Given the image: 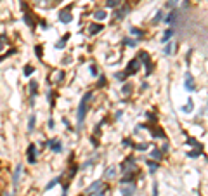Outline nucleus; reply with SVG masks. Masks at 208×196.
<instances>
[{"instance_id": "1", "label": "nucleus", "mask_w": 208, "mask_h": 196, "mask_svg": "<svg viewBox=\"0 0 208 196\" xmlns=\"http://www.w3.org/2000/svg\"><path fill=\"white\" fill-rule=\"evenodd\" d=\"M92 94L90 92H87L83 97H82V101H80V104H78V109H77V120H78V125H82L83 123V120L87 116V111H89V101H90Z\"/></svg>"}, {"instance_id": "2", "label": "nucleus", "mask_w": 208, "mask_h": 196, "mask_svg": "<svg viewBox=\"0 0 208 196\" xmlns=\"http://www.w3.org/2000/svg\"><path fill=\"white\" fill-rule=\"evenodd\" d=\"M184 87H186V90H187V92H194V90H196L194 78H193V75H191L189 71L184 75Z\"/></svg>"}, {"instance_id": "3", "label": "nucleus", "mask_w": 208, "mask_h": 196, "mask_svg": "<svg viewBox=\"0 0 208 196\" xmlns=\"http://www.w3.org/2000/svg\"><path fill=\"white\" fill-rule=\"evenodd\" d=\"M139 68H141V61H139V59H134V61H130L129 66H127V71H125V75H134V73H137V71H139Z\"/></svg>"}, {"instance_id": "4", "label": "nucleus", "mask_w": 208, "mask_h": 196, "mask_svg": "<svg viewBox=\"0 0 208 196\" xmlns=\"http://www.w3.org/2000/svg\"><path fill=\"white\" fill-rule=\"evenodd\" d=\"M101 187H103V182H101V181H94V182L87 187L85 193H87V195H97V193L101 191Z\"/></svg>"}, {"instance_id": "5", "label": "nucleus", "mask_w": 208, "mask_h": 196, "mask_svg": "<svg viewBox=\"0 0 208 196\" xmlns=\"http://www.w3.org/2000/svg\"><path fill=\"white\" fill-rule=\"evenodd\" d=\"M129 12H130V5H121L120 9H116V12H115V17H116L118 21H120V19H123V17H125V16H127Z\"/></svg>"}, {"instance_id": "6", "label": "nucleus", "mask_w": 208, "mask_h": 196, "mask_svg": "<svg viewBox=\"0 0 208 196\" xmlns=\"http://www.w3.org/2000/svg\"><path fill=\"white\" fill-rule=\"evenodd\" d=\"M47 146L51 148L54 153H61V149H63V144H61V141H59V139H52V141H49V142H47Z\"/></svg>"}, {"instance_id": "7", "label": "nucleus", "mask_w": 208, "mask_h": 196, "mask_svg": "<svg viewBox=\"0 0 208 196\" xmlns=\"http://www.w3.org/2000/svg\"><path fill=\"white\" fill-rule=\"evenodd\" d=\"M120 191H121V195L123 196H132L134 193H135V186H134V184H130V186L121 184V186H120Z\"/></svg>"}, {"instance_id": "8", "label": "nucleus", "mask_w": 208, "mask_h": 196, "mask_svg": "<svg viewBox=\"0 0 208 196\" xmlns=\"http://www.w3.org/2000/svg\"><path fill=\"white\" fill-rule=\"evenodd\" d=\"M28 161L30 163H35L37 161V148H35V144H30L28 146Z\"/></svg>"}, {"instance_id": "9", "label": "nucleus", "mask_w": 208, "mask_h": 196, "mask_svg": "<svg viewBox=\"0 0 208 196\" xmlns=\"http://www.w3.org/2000/svg\"><path fill=\"white\" fill-rule=\"evenodd\" d=\"M21 174H23V167H21V165H16V170H14V175H12V186L14 187H17Z\"/></svg>"}, {"instance_id": "10", "label": "nucleus", "mask_w": 208, "mask_h": 196, "mask_svg": "<svg viewBox=\"0 0 208 196\" xmlns=\"http://www.w3.org/2000/svg\"><path fill=\"white\" fill-rule=\"evenodd\" d=\"M59 21H61V23H64V25H68V23H71V21H73V16H71L69 12H61V14H59Z\"/></svg>"}, {"instance_id": "11", "label": "nucleus", "mask_w": 208, "mask_h": 196, "mask_svg": "<svg viewBox=\"0 0 208 196\" xmlns=\"http://www.w3.org/2000/svg\"><path fill=\"white\" fill-rule=\"evenodd\" d=\"M193 109H194V103H193V99H189V101H187V104L181 108L182 113H187V115H189V113H193Z\"/></svg>"}, {"instance_id": "12", "label": "nucleus", "mask_w": 208, "mask_h": 196, "mask_svg": "<svg viewBox=\"0 0 208 196\" xmlns=\"http://www.w3.org/2000/svg\"><path fill=\"white\" fill-rule=\"evenodd\" d=\"M173 51H175V43H173V40H168L167 45H165V49H163V52L167 54V56H170V54H173Z\"/></svg>"}, {"instance_id": "13", "label": "nucleus", "mask_w": 208, "mask_h": 196, "mask_svg": "<svg viewBox=\"0 0 208 196\" xmlns=\"http://www.w3.org/2000/svg\"><path fill=\"white\" fill-rule=\"evenodd\" d=\"M106 17H108L106 11H95V12H94V19H95V21H104Z\"/></svg>"}, {"instance_id": "14", "label": "nucleus", "mask_w": 208, "mask_h": 196, "mask_svg": "<svg viewBox=\"0 0 208 196\" xmlns=\"http://www.w3.org/2000/svg\"><path fill=\"white\" fill-rule=\"evenodd\" d=\"M172 37H173V30L170 28V30H167V31L163 33V37H161V43H167V42L172 38Z\"/></svg>"}, {"instance_id": "15", "label": "nucleus", "mask_w": 208, "mask_h": 196, "mask_svg": "<svg viewBox=\"0 0 208 196\" xmlns=\"http://www.w3.org/2000/svg\"><path fill=\"white\" fill-rule=\"evenodd\" d=\"M115 175H116V167H109V169L104 172V177L106 179H113Z\"/></svg>"}, {"instance_id": "16", "label": "nucleus", "mask_w": 208, "mask_h": 196, "mask_svg": "<svg viewBox=\"0 0 208 196\" xmlns=\"http://www.w3.org/2000/svg\"><path fill=\"white\" fill-rule=\"evenodd\" d=\"M35 123H37V118H35V115H30V120H28V132H33V129H35Z\"/></svg>"}, {"instance_id": "17", "label": "nucleus", "mask_w": 208, "mask_h": 196, "mask_svg": "<svg viewBox=\"0 0 208 196\" xmlns=\"http://www.w3.org/2000/svg\"><path fill=\"white\" fill-rule=\"evenodd\" d=\"M101 30H103V26H101V25H95V23H94V25H90V26H89V33H90V35H95V33H99Z\"/></svg>"}, {"instance_id": "18", "label": "nucleus", "mask_w": 208, "mask_h": 196, "mask_svg": "<svg viewBox=\"0 0 208 196\" xmlns=\"http://www.w3.org/2000/svg\"><path fill=\"white\" fill-rule=\"evenodd\" d=\"M68 38H69V35H66L63 40H59V42L56 43V49H64V47H66V40H68Z\"/></svg>"}, {"instance_id": "19", "label": "nucleus", "mask_w": 208, "mask_h": 196, "mask_svg": "<svg viewBox=\"0 0 208 196\" xmlns=\"http://www.w3.org/2000/svg\"><path fill=\"white\" fill-rule=\"evenodd\" d=\"M130 35H134V37H144V31L137 30V28H130Z\"/></svg>"}, {"instance_id": "20", "label": "nucleus", "mask_w": 208, "mask_h": 196, "mask_svg": "<svg viewBox=\"0 0 208 196\" xmlns=\"http://www.w3.org/2000/svg\"><path fill=\"white\" fill-rule=\"evenodd\" d=\"M30 90H31V94H37V90H38V83H37L35 80L30 82Z\"/></svg>"}, {"instance_id": "21", "label": "nucleus", "mask_w": 208, "mask_h": 196, "mask_svg": "<svg viewBox=\"0 0 208 196\" xmlns=\"http://www.w3.org/2000/svg\"><path fill=\"white\" fill-rule=\"evenodd\" d=\"M139 61H142V63H149V54H147V52H139Z\"/></svg>"}, {"instance_id": "22", "label": "nucleus", "mask_w": 208, "mask_h": 196, "mask_svg": "<svg viewBox=\"0 0 208 196\" xmlns=\"http://www.w3.org/2000/svg\"><path fill=\"white\" fill-rule=\"evenodd\" d=\"M147 163V167H149V172H156L158 170V163L156 161H146Z\"/></svg>"}, {"instance_id": "23", "label": "nucleus", "mask_w": 208, "mask_h": 196, "mask_svg": "<svg viewBox=\"0 0 208 196\" xmlns=\"http://www.w3.org/2000/svg\"><path fill=\"white\" fill-rule=\"evenodd\" d=\"M123 42L127 43V47H135L137 45V40H134V38H125Z\"/></svg>"}, {"instance_id": "24", "label": "nucleus", "mask_w": 208, "mask_h": 196, "mask_svg": "<svg viewBox=\"0 0 208 196\" xmlns=\"http://www.w3.org/2000/svg\"><path fill=\"white\" fill-rule=\"evenodd\" d=\"M151 158L160 160V158H161V151H160V149H153V151H151Z\"/></svg>"}, {"instance_id": "25", "label": "nucleus", "mask_w": 208, "mask_h": 196, "mask_svg": "<svg viewBox=\"0 0 208 196\" xmlns=\"http://www.w3.org/2000/svg\"><path fill=\"white\" fill-rule=\"evenodd\" d=\"M175 19H177V11H172L170 16L167 17V23H172V21H175Z\"/></svg>"}, {"instance_id": "26", "label": "nucleus", "mask_w": 208, "mask_h": 196, "mask_svg": "<svg viewBox=\"0 0 208 196\" xmlns=\"http://www.w3.org/2000/svg\"><path fill=\"white\" fill-rule=\"evenodd\" d=\"M57 182H59V179H52L51 182H49L47 186H45V191H49V189H52V187H54V186H56Z\"/></svg>"}, {"instance_id": "27", "label": "nucleus", "mask_w": 208, "mask_h": 196, "mask_svg": "<svg viewBox=\"0 0 208 196\" xmlns=\"http://www.w3.org/2000/svg\"><path fill=\"white\" fill-rule=\"evenodd\" d=\"M121 92H123V94H130V92H132V85H130V83H125L123 89H121Z\"/></svg>"}, {"instance_id": "28", "label": "nucleus", "mask_w": 208, "mask_h": 196, "mask_svg": "<svg viewBox=\"0 0 208 196\" xmlns=\"http://www.w3.org/2000/svg\"><path fill=\"white\" fill-rule=\"evenodd\" d=\"M89 71H90V75H92V77H97V75H99V71H97V66H94V64H92L90 68H89Z\"/></svg>"}, {"instance_id": "29", "label": "nucleus", "mask_w": 208, "mask_h": 196, "mask_svg": "<svg viewBox=\"0 0 208 196\" xmlns=\"http://www.w3.org/2000/svg\"><path fill=\"white\" fill-rule=\"evenodd\" d=\"M161 19H163V12H161V11H158L156 16H155V19H153V23H158V21H161Z\"/></svg>"}, {"instance_id": "30", "label": "nucleus", "mask_w": 208, "mask_h": 196, "mask_svg": "<svg viewBox=\"0 0 208 196\" xmlns=\"http://www.w3.org/2000/svg\"><path fill=\"white\" fill-rule=\"evenodd\" d=\"M33 71H35V69H33L31 66H25V75H26V77H30V75H33Z\"/></svg>"}, {"instance_id": "31", "label": "nucleus", "mask_w": 208, "mask_h": 196, "mask_svg": "<svg viewBox=\"0 0 208 196\" xmlns=\"http://www.w3.org/2000/svg\"><path fill=\"white\" fill-rule=\"evenodd\" d=\"M135 148H137V149H139V151H146V149H147V148H149V146H147V144H146V142H141V144H137V146H135Z\"/></svg>"}, {"instance_id": "32", "label": "nucleus", "mask_w": 208, "mask_h": 196, "mask_svg": "<svg viewBox=\"0 0 208 196\" xmlns=\"http://www.w3.org/2000/svg\"><path fill=\"white\" fill-rule=\"evenodd\" d=\"M120 5V0H108V7H116Z\"/></svg>"}, {"instance_id": "33", "label": "nucleus", "mask_w": 208, "mask_h": 196, "mask_svg": "<svg viewBox=\"0 0 208 196\" xmlns=\"http://www.w3.org/2000/svg\"><path fill=\"white\" fill-rule=\"evenodd\" d=\"M125 77H127L125 73H115V78L120 80V82H123V80H125Z\"/></svg>"}, {"instance_id": "34", "label": "nucleus", "mask_w": 208, "mask_h": 196, "mask_svg": "<svg viewBox=\"0 0 208 196\" xmlns=\"http://www.w3.org/2000/svg\"><path fill=\"white\" fill-rule=\"evenodd\" d=\"M187 156H189V158H198V156H199V151H194V149H193V151H189V153H187Z\"/></svg>"}, {"instance_id": "35", "label": "nucleus", "mask_w": 208, "mask_h": 196, "mask_svg": "<svg viewBox=\"0 0 208 196\" xmlns=\"http://www.w3.org/2000/svg\"><path fill=\"white\" fill-rule=\"evenodd\" d=\"M177 2H179V0H168V2H167V5H168L170 9H173V7L177 5Z\"/></svg>"}, {"instance_id": "36", "label": "nucleus", "mask_w": 208, "mask_h": 196, "mask_svg": "<svg viewBox=\"0 0 208 196\" xmlns=\"http://www.w3.org/2000/svg\"><path fill=\"white\" fill-rule=\"evenodd\" d=\"M25 21H26V25H33V21H31V17H30V14H25Z\"/></svg>"}, {"instance_id": "37", "label": "nucleus", "mask_w": 208, "mask_h": 196, "mask_svg": "<svg viewBox=\"0 0 208 196\" xmlns=\"http://www.w3.org/2000/svg\"><path fill=\"white\" fill-rule=\"evenodd\" d=\"M35 52H37V56L42 59V47H40V45H37V47H35Z\"/></svg>"}, {"instance_id": "38", "label": "nucleus", "mask_w": 208, "mask_h": 196, "mask_svg": "<svg viewBox=\"0 0 208 196\" xmlns=\"http://www.w3.org/2000/svg\"><path fill=\"white\" fill-rule=\"evenodd\" d=\"M94 161H95V160H90V161L83 163V167H82V169H89V167H92V165H94Z\"/></svg>"}, {"instance_id": "39", "label": "nucleus", "mask_w": 208, "mask_h": 196, "mask_svg": "<svg viewBox=\"0 0 208 196\" xmlns=\"http://www.w3.org/2000/svg\"><path fill=\"white\" fill-rule=\"evenodd\" d=\"M104 83H106V78H104V77H101V78H99V83H97V85H99V87H103Z\"/></svg>"}, {"instance_id": "40", "label": "nucleus", "mask_w": 208, "mask_h": 196, "mask_svg": "<svg viewBox=\"0 0 208 196\" xmlns=\"http://www.w3.org/2000/svg\"><path fill=\"white\" fill-rule=\"evenodd\" d=\"M187 142L191 144V146H198V142H196V141H193V139H187Z\"/></svg>"}, {"instance_id": "41", "label": "nucleus", "mask_w": 208, "mask_h": 196, "mask_svg": "<svg viewBox=\"0 0 208 196\" xmlns=\"http://www.w3.org/2000/svg\"><path fill=\"white\" fill-rule=\"evenodd\" d=\"M4 45H5V43H4V37H2V38H0V52H2V49H4Z\"/></svg>"}, {"instance_id": "42", "label": "nucleus", "mask_w": 208, "mask_h": 196, "mask_svg": "<svg viewBox=\"0 0 208 196\" xmlns=\"http://www.w3.org/2000/svg\"><path fill=\"white\" fill-rule=\"evenodd\" d=\"M63 63H64V64H69V63H71V57H66V59L63 61Z\"/></svg>"}, {"instance_id": "43", "label": "nucleus", "mask_w": 208, "mask_h": 196, "mask_svg": "<svg viewBox=\"0 0 208 196\" xmlns=\"http://www.w3.org/2000/svg\"><path fill=\"white\" fill-rule=\"evenodd\" d=\"M61 196H68V191H66V189H64V193H63V195H61Z\"/></svg>"}, {"instance_id": "44", "label": "nucleus", "mask_w": 208, "mask_h": 196, "mask_svg": "<svg viewBox=\"0 0 208 196\" xmlns=\"http://www.w3.org/2000/svg\"><path fill=\"white\" fill-rule=\"evenodd\" d=\"M97 196H104V193H101V191H99V193H97Z\"/></svg>"}, {"instance_id": "45", "label": "nucleus", "mask_w": 208, "mask_h": 196, "mask_svg": "<svg viewBox=\"0 0 208 196\" xmlns=\"http://www.w3.org/2000/svg\"><path fill=\"white\" fill-rule=\"evenodd\" d=\"M205 111H207V113H208V103H207V109H205Z\"/></svg>"}]
</instances>
